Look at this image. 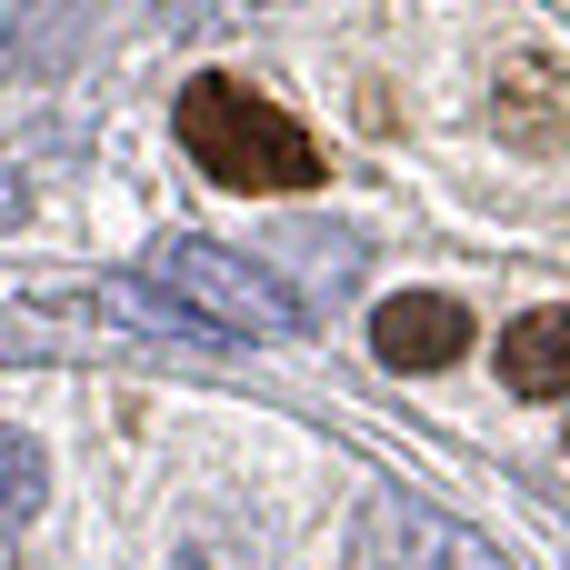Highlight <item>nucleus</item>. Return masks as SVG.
Returning <instances> with one entry per match:
<instances>
[{
	"instance_id": "obj_1",
	"label": "nucleus",
	"mask_w": 570,
	"mask_h": 570,
	"mask_svg": "<svg viewBox=\"0 0 570 570\" xmlns=\"http://www.w3.org/2000/svg\"><path fill=\"white\" fill-rule=\"evenodd\" d=\"M180 150L220 190H311L321 180V140L240 80H190L180 90Z\"/></svg>"
},
{
	"instance_id": "obj_2",
	"label": "nucleus",
	"mask_w": 570,
	"mask_h": 570,
	"mask_svg": "<svg viewBox=\"0 0 570 570\" xmlns=\"http://www.w3.org/2000/svg\"><path fill=\"white\" fill-rule=\"evenodd\" d=\"M150 291H160L170 311H190L200 331H250V341L301 331V301H291L271 271H250L240 250H220V240H160V250H150Z\"/></svg>"
},
{
	"instance_id": "obj_3",
	"label": "nucleus",
	"mask_w": 570,
	"mask_h": 570,
	"mask_svg": "<svg viewBox=\"0 0 570 570\" xmlns=\"http://www.w3.org/2000/svg\"><path fill=\"white\" fill-rule=\"evenodd\" d=\"M371 351H381L391 371H451V361L471 351V311L441 301V291H411V301H391V311L371 321Z\"/></svg>"
},
{
	"instance_id": "obj_4",
	"label": "nucleus",
	"mask_w": 570,
	"mask_h": 570,
	"mask_svg": "<svg viewBox=\"0 0 570 570\" xmlns=\"http://www.w3.org/2000/svg\"><path fill=\"white\" fill-rule=\"evenodd\" d=\"M501 381H511L521 401H561V381H570V311H531V321L501 341Z\"/></svg>"
},
{
	"instance_id": "obj_5",
	"label": "nucleus",
	"mask_w": 570,
	"mask_h": 570,
	"mask_svg": "<svg viewBox=\"0 0 570 570\" xmlns=\"http://www.w3.org/2000/svg\"><path fill=\"white\" fill-rule=\"evenodd\" d=\"M40 481H50V471H40V441L0 431V541H10V531L40 511Z\"/></svg>"
}]
</instances>
